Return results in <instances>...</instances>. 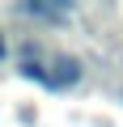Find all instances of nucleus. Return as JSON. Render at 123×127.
I'll return each mask as SVG.
<instances>
[{
	"label": "nucleus",
	"instance_id": "obj_2",
	"mask_svg": "<svg viewBox=\"0 0 123 127\" xmlns=\"http://www.w3.org/2000/svg\"><path fill=\"white\" fill-rule=\"evenodd\" d=\"M0 55H4V38H0Z\"/></svg>",
	"mask_w": 123,
	"mask_h": 127
},
{
	"label": "nucleus",
	"instance_id": "obj_1",
	"mask_svg": "<svg viewBox=\"0 0 123 127\" xmlns=\"http://www.w3.org/2000/svg\"><path fill=\"white\" fill-rule=\"evenodd\" d=\"M55 68L59 72H51V89H64V85H77V76H81V64L77 59H55Z\"/></svg>",
	"mask_w": 123,
	"mask_h": 127
}]
</instances>
